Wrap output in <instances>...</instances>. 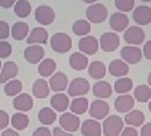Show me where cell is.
<instances>
[{
    "instance_id": "44",
    "label": "cell",
    "mask_w": 151,
    "mask_h": 136,
    "mask_svg": "<svg viewBox=\"0 0 151 136\" xmlns=\"http://www.w3.org/2000/svg\"><path fill=\"white\" fill-rule=\"evenodd\" d=\"M52 134H53V136H73L72 132H68V131L63 130L62 127H54Z\"/></svg>"
},
{
    "instance_id": "14",
    "label": "cell",
    "mask_w": 151,
    "mask_h": 136,
    "mask_svg": "<svg viewBox=\"0 0 151 136\" xmlns=\"http://www.w3.org/2000/svg\"><path fill=\"white\" fill-rule=\"evenodd\" d=\"M49 83V87L53 92H63L64 90L68 88V78L65 76V73L63 72H57L54 73L53 76L50 77V81Z\"/></svg>"
},
{
    "instance_id": "30",
    "label": "cell",
    "mask_w": 151,
    "mask_h": 136,
    "mask_svg": "<svg viewBox=\"0 0 151 136\" xmlns=\"http://www.w3.org/2000/svg\"><path fill=\"white\" fill-rule=\"evenodd\" d=\"M88 74L94 79H101L106 76V65L101 60H94L88 65Z\"/></svg>"
},
{
    "instance_id": "13",
    "label": "cell",
    "mask_w": 151,
    "mask_h": 136,
    "mask_svg": "<svg viewBox=\"0 0 151 136\" xmlns=\"http://www.w3.org/2000/svg\"><path fill=\"white\" fill-rule=\"evenodd\" d=\"M48 42V32L43 27H37L30 30L29 35L27 37V43L28 44H45Z\"/></svg>"
},
{
    "instance_id": "31",
    "label": "cell",
    "mask_w": 151,
    "mask_h": 136,
    "mask_svg": "<svg viewBox=\"0 0 151 136\" xmlns=\"http://www.w3.org/2000/svg\"><path fill=\"white\" fill-rule=\"evenodd\" d=\"M72 30L76 35L78 37H86L91 33V23L86 19H78L73 23V27H72Z\"/></svg>"
},
{
    "instance_id": "26",
    "label": "cell",
    "mask_w": 151,
    "mask_h": 136,
    "mask_svg": "<svg viewBox=\"0 0 151 136\" xmlns=\"http://www.w3.org/2000/svg\"><path fill=\"white\" fill-rule=\"evenodd\" d=\"M12 37L15 40H22L29 35V25L24 22H17L14 23L10 30Z\"/></svg>"
},
{
    "instance_id": "19",
    "label": "cell",
    "mask_w": 151,
    "mask_h": 136,
    "mask_svg": "<svg viewBox=\"0 0 151 136\" xmlns=\"http://www.w3.org/2000/svg\"><path fill=\"white\" fill-rule=\"evenodd\" d=\"M81 132L83 136H101L102 135V127L101 124L97 120H84L81 126Z\"/></svg>"
},
{
    "instance_id": "47",
    "label": "cell",
    "mask_w": 151,
    "mask_h": 136,
    "mask_svg": "<svg viewBox=\"0 0 151 136\" xmlns=\"http://www.w3.org/2000/svg\"><path fill=\"white\" fill-rule=\"evenodd\" d=\"M18 0H0V6L4 8V9H9L15 5V3Z\"/></svg>"
},
{
    "instance_id": "25",
    "label": "cell",
    "mask_w": 151,
    "mask_h": 136,
    "mask_svg": "<svg viewBox=\"0 0 151 136\" xmlns=\"http://www.w3.org/2000/svg\"><path fill=\"white\" fill-rule=\"evenodd\" d=\"M88 58L86 54H83L81 52L72 53L69 57V65L76 71H82V69L88 67Z\"/></svg>"
},
{
    "instance_id": "6",
    "label": "cell",
    "mask_w": 151,
    "mask_h": 136,
    "mask_svg": "<svg viewBox=\"0 0 151 136\" xmlns=\"http://www.w3.org/2000/svg\"><path fill=\"white\" fill-rule=\"evenodd\" d=\"M34 17L40 25H50L55 19V13L49 5H39L35 9Z\"/></svg>"
},
{
    "instance_id": "17",
    "label": "cell",
    "mask_w": 151,
    "mask_h": 136,
    "mask_svg": "<svg viewBox=\"0 0 151 136\" xmlns=\"http://www.w3.org/2000/svg\"><path fill=\"white\" fill-rule=\"evenodd\" d=\"M135 106V98L131 95H120L115 100V109L121 114H127L132 111Z\"/></svg>"
},
{
    "instance_id": "24",
    "label": "cell",
    "mask_w": 151,
    "mask_h": 136,
    "mask_svg": "<svg viewBox=\"0 0 151 136\" xmlns=\"http://www.w3.org/2000/svg\"><path fill=\"white\" fill-rule=\"evenodd\" d=\"M92 91H93V95L96 97H98L100 100H102V98H108V97H111V95H112L111 84L108 82H106V81L96 82L93 84Z\"/></svg>"
},
{
    "instance_id": "23",
    "label": "cell",
    "mask_w": 151,
    "mask_h": 136,
    "mask_svg": "<svg viewBox=\"0 0 151 136\" xmlns=\"http://www.w3.org/2000/svg\"><path fill=\"white\" fill-rule=\"evenodd\" d=\"M124 121L129 126H132V127H140L145 122V115L140 110H132L126 114Z\"/></svg>"
},
{
    "instance_id": "20",
    "label": "cell",
    "mask_w": 151,
    "mask_h": 136,
    "mask_svg": "<svg viewBox=\"0 0 151 136\" xmlns=\"http://www.w3.org/2000/svg\"><path fill=\"white\" fill-rule=\"evenodd\" d=\"M132 17H134V20L137 23V25H147L151 23V8L140 5L135 8Z\"/></svg>"
},
{
    "instance_id": "18",
    "label": "cell",
    "mask_w": 151,
    "mask_h": 136,
    "mask_svg": "<svg viewBox=\"0 0 151 136\" xmlns=\"http://www.w3.org/2000/svg\"><path fill=\"white\" fill-rule=\"evenodd\" d=\"M19 72L18 64L15 62H5L1 67L0 71V83H6L9 81H12L17 77V74Z\"/></svg>"
},
{
    "instance_id": "41",
    "label": "cell",
    "mask_w": 151,
    "mask_h": 136,
    "mask_svg": "<svg viewBox=\"0 0 151 136\" xmlns=\"http://www.w3.org/2000/svg\"><path fill=\"white\" fill-rule=\"evenodd\" d=\"M9 121H10L9 115L4 110H0V129H5L9 125Z\"/></svg>"
},
{
    "instance_id": "32",
    "label": "cell",
    "mask_w": 151,
    "mask_h": 136,
    "mask_svg": "<svg viewBox=\"0 0 151 136\" xmlns=\"http://www.w3.org/2000/svg\"><path fill=\"white\" fill-rule=\"evenodd\" d=\"M57 119V114L50 107H43L38 112V120L43 125H52Z\"/></svg>"
},
{
    "instance_id": "4",
    "label": "cell",
    "mask_w": 151,
    "mask_h": 136,
    "mask_svg": "<svg viewBox=\"0 0 151 136\" xmlns=\"http://www.w3.org/2000/svg\"><path fill=\"white\" fill-rule=\"evenodd\" d=\"M68 96L72 97H83L89 91V83L86 78L77 77L70 81L68 84Z\"/></svg>"
},
{
    "instance_id": "22",
    "label": "cell",
    "mask_w": 151,
    "mask_h": 136,
    "mask_svg": "<svg viewBox=\"0 0 151 136\" xmlns=\"http://www.w3.org/2000/svg\"><path fill=\"white\" fill-rule=\"evenodd\" d=\"M108 71L115 77H125L129 73V64L122 59H113L108 65Z\"/></svg>"
},
{
    "instance_id": "49",
    "label": "cell",
    "mask_w": 151,
    "mask_h": 136,
    "mask_svg": "<svg viewBox=\"0 0 151 136\" xmlns=\"http://www.w3.org/2000/svg\"><path fill=\"white\" fill-rule=\"evenodd\" d=\"M84 3H87V4H89V5H91V4H94L97 1V0H83Z\"/></svg>"
},
{
    "instance_id": "29",
    "label": "cell",
    "mask_w": 151,
    "mask_h": 136,
    "mask_svg": "<svg viewBox=\"0 0 151 136\" xmlns=\"http://www.w3.org/2000/svg\"><path fill=\"white\" fill-rule=\"evenodd\" d=\"M69 107H70V112L78 116V115H83L89 109V104L86 97H74V100L70 102Z\"/></svg>"
},
{
    "instance_id": "15",
    "label": "cell",
    "mask_w": 151,
    "mask_h": 136,
    "mask_svg": "<svg viewBox=\"0 0 151 136\" xmlns=\"http://www.w3.org/2000/svg\"><path fill=\"white\" fill-rule=\"evenodd\" d=\"M110 27L115 32H122L129 28V17L125 13H113L110 17Z\"/></svg>"
},
{
    "instance_id": "46",
    "label": "cell",
    "mask_w": 151,
    "mask_h": 136,
    "mask_svg": "<svg viewBox=\"0 0 151 136\" xmlns=\"http://www.w3.org/2000/svg\"><path fill=\"white\" fill-rule=\"evenodd\" d=\"M140 135H141V136H151V122L142 125Z\"/></svg>"
},
{
    "instance_id": "39",
    "label": "cell",
    "mask_w": 151,
    "mask_h": 136,
    "mask_svg": "<svg viewBox=\"0 0 151 136\" xmlns=\"http://www.w3.org/2000/svg\"><path fill=\"white\" fill-rule=\"evenodd\" d=\"M12 52H13L12 44L6 40H0V59L8 58L12 54Z\"/></svg>"
},
{
    "instance_id": "27",
    "label": "cell",
    "mask_w": 151,
    "mask_h": 136,
    "mask_svg": "<svg viewBox=\"0 0 151 136\" xmlns=\"http://www.w3.org/2000/svg\"><path fill=\"white\" fill-rule=\"evenodd\" d=\"M50 92V87L49 83L43 78L37 79L33 84V95H34L37 98H45L49 96Z\"/></svg>"
},
{
    "instance_id": "11",
    "label": "cell",
    "mask_w": 151,
    "mask_h": 136,
    "mask_svg": "<svg viewBox=\"0 0 151 136\" xmlns=\"http://www.w3.org/2000/svg\"><path fill=\"white\" fill-rule=\"evenodd\" d=\"M121 57L126 63L136 64L144 57V53L139 47L136 45H126L121 49Z\"/></svg>"
},
{
    "instance_id": "34",
    "label": "cell",
    "mask_w": 151,
    "mask_h": 136,
    "mask_svg": "<svg viewBox=\"0 0 151 136\" xmlns=\"http://www.w3.org/2000/svg\"><path fill=\"white\" fill-rule=\"evenodd\" d=\"M32 12V5L28 0H18L14 5V13L19 18H27L29 17Z\"/></svg>"
},
{
    "instance_id": "7",
    "label": "cell",
    "mask_w": 151,
    "mask_h": 136,
    "mask_svg": "<svg viewBox=\"0 0 151 136\" xmlns=\"http://www.w3.org/2000/svg\"><path fill=\"white\" fill-rule=\"evenodd\" d=\"M78 48L83 54L93 55L97 53L98 48H100V40L93 35H86L78 42Z\"/></svg>"
},
{
    "instance_id": "21",
    "label": "cell",
    "mask_w": 151,
    "mask_h": 136,
    "mask_svg": "<svg viewBox=\"0 0 151 136\" xmlns=\"http://www.w3.org/2000/svg\"><path fill=\"white\" fill-rule=\"evenodd\" d=\"M69 96L64 93H55L50 98V106L52 109L57 112H65V110L69 107Z\"/></svg>"
},
{
    "instance_id": "28",
    "label": "cell",
    "mask_w": 151,
    "mask_h": 136,
    "mask_svg": "<svg viewBox=\"0 0 151 136\" xmlns=\"http://www.w3.org/2000/svg\"><path fill=\"white\" fill-rule=\"evenodd\" d=\"M57 68V63L54 59L52 58H45L38 65V72L42 77H52L55 72Z\"/></svg>"
},
{
    "instance_id": "1",
    "label": "cell",
    "mask_w": 151,
    "mask_h": 136,
    "mask_svg": "<svg viewBox=\"0 0 151 136\" xmlns=\"http://www.w3.org/2000/svg\"><path fill=\"white\" fill-rule=\"evenodd\" d=\"M125 121L117 115L107 116L102 125V132L105 136H120L124 130Z\"/></svg>"
},
{
    "instance_id": "53",
    "label": "cell",
    "mask_w": 151,
    "mask_h": 136,
    "mask_svg": "<svg viewBox=\"0 0 151 136\" xmlns=\"http://www.w3.org/2000/svg\"><path fill=\"white\" fill-rule=\"evenodd\" d=\"M1 67H3V65H1V62H0V71H1Z\"/></svg>"
},
{
    "instance_id": "38",
    "label": "cell",
    "mask_w": 151,
    "mask_h": 136,
    "mask_svg": "<svg viewBox=\"0 0 151 136\" xmlns=\"http://www.w3.org/2000/svg\"><path fill=\"white\" fill-rule=\"evenodd\" d=\"M115 6L121 13L131 12L135 8V0H115Z\"/></svg>"
},
{
    "instance_id": "37",
    "label": "cell",
    "mask_w": 151,
    "mask_h": 136,
    "mask_svg": "<svg viewBox=\"0 0 151 136\" xmlns=\"http://www.w3.org/2000/svg\"><path fill=\"white\" fill-rule=\"evenodd\" d=\"M23 90V83L19 79H12L5 83L4 86V92L6 96H18L20 95V92Z\"/></svg>"
},
{
    "instance_id": "5",
    "label": "cell",
    "mask_w": 151,
    "mask_h": 136,
    "mask_svg": "<svg viewBox=\"0 0 151 136\" xmlns=\"http://www.w3.org/2000/svg\"><path fill=\"white\" fill-rule=\"evenodd\" d=\"M124 38H125L126 43H129V45L137 47L139 44L144 43L145 32H144V29H141V27H139V25H132V27H129L125 30Z\"/></svg>"
},
{
    "instance_id": "43",
    "label": "cell",
    "mask_w": 151,
    "mask_h": 136,
    "mask_svg": "<svg viewBox=\"0 0 151 136\" xmlns=\"http://www.w3.org/2000/svg\"><path fill=\"white\" fill-rule=\"evenodd\" d=\"M120 136H139V132L136 131L135 127H132V126H129V127H125L122 130V132Z\"/></svg>"
},
{
    "instance_id": "16",
    "label": "cell",
    "mask_w": 151,
    "mask_h": 136,
    "mask_svg": "<svg viewBox=\"0 0 151 136\" xmlns=\"http://www.w3.org/2000/svg\"><path fill=\"white\" fill-rule=\"evenodd\" d=\"M13 107L19 112H28L33 109V98L28 93H20L15 96L13 101Z\"/></svg>"
},
{
    "instance_id": "50",
    "label": "cell",
    "mask_w": 151,
    "mask_h": 136,
    "mask_svg": "<svg viewBox=\"0 0 151 136\" xmlns=\"http://www.w3.org/2000/svg\"><path fill=\"white\" fill-rule=\"evenodd\" d=\"M147 83H149V86L151 88V72L149 73V77H147Z\"/></svg>"
},
{
    "instance_id": "40",
    "label": "cell",
    "mask_w": 151,
    "mask_h": 136,
    "mask_svg": "<svg viewBox=\"0 0 151 136\" xmlns=\"http://www.w3.org/2000/svg\"><path fill=\"white\" fill-rule=\"evenodd\" d=\"M10 27L6 22L4 20H0V40H5L9 38L10 35Z\"/></svg>"
},
{
    "instance_id": "52",
    "label": "cell",
    "mask_w": 151,
    "mask_h": 136,
    "mask_svg": "<svg viewBox=\"0 0 151 136\" xmlns=\"http://www.w3.org/2000/svg\"><path fill=\"white\" fill-rule=\"evenodd\" d=\"M141 1H151V0H141Z\"/></svg>"
},
{
    "instance_id": "12",
    "label": "cell",
    "mask_w": 151,
    "mask_h": 136,
    "mask_svg": "<svg viewBox=\"0 0 151 136\" xmlns=\"http://www.w3.org/2000/svg\"><path fill=\"white\" fill-rule=\"evenodd\" d=\"M100 45L101 49L105 52H113L120 45V37L112 32L103 33L100 38Z\"/></svg>"
},
{
    "instance_id": "3",
    "label": "cell",
    "mask_w": 151,
    "mask_h": 136,
    "mask_svg": "<svg viewBox=\"0 0 151 136\" xmlns=\"http://www.w3.org/2000/svg\"><path fill=\"white\" fill-rule=\"evenodd\" d=\"M107 15H108L107 8L101 3L91 4V5H88V8L86 9V17L89 23L100 24V23L106 20Z\"/></svg>"
},
{
    "instance_id": "35",
    "label": "cell",
    "mask_w": 151,
    "mask_h": 136,
    "mask_svg": "<svg viewBox=\"0 0 151 136\" xmlns=\"http://www.w3.org/2000/svg\"><path fill=\"white\" fill-rule=\"evenodd\" d=\"M28 125H29V117H28L25 114H20V112H18V114H14L12 116V126L15 130H25L28 127Z\"/></svg>"
},
{
    "instance_id": "9",
    "label": "cell",
    "mask_w": 151,
    "mask_h": 136,
    "mask_svg": "<svg viewBox=\"0 0 151 136\" xmlns=\"http://www.w3.org/2000/svg\"><path fill=\"white\" fill-rule=\"evenodd\" d=\"M88 112L91 115V117H93L94 120L106 119L108 114H110V105L103 100H96L89 106Z\"/></svg>"
},
{
    "instance_id": "33",
    "label": "cell",
    "mask_w": 151,
    "mask_h": 136,
    "mask_svg": "<svg viewBox=\"0 0 151 136\" xmlns=\"http://www.w3.org/2000/svg\"><path fill=\"white\" fill-rule=\"evenodd\" d=\"M134 87V81L129 77H121L115 82V91L120 95H126Z\"/></svg>"
},
{
    "instance_id": "48",
    "label": "cell",
    "mask_w": 151,
    "mask_h": 136,
    "mask_svg": "<svg viewBox=\"0 0 151 136\" xmlns=\"http://www.w3.org/2000/svg\"><path fill=\"white\" fill-rule=\"evenodd\" d=\"M1 136H20L15 130H12V129H5L4 132L1 134Z\"/></svg>"
},
{
    "instance_id": "51",
    "label": "cell",
    "mask_w": 151,
    "mask_h": 136,
    "mask_svg": "<svg viewBox=\"0 0 151 136\" xmlns=\"http://www.w3.org/2000/svg\"><path fill=\"white\" fill-rule=\"evenodd\" d=\"M149 111H150V112H151V100H150V101H149Z\"/></svg>"
},
{
    "instance_id": "36",
    "label": "cell",
    "mask_w": 151,
    "mask_h": 136,
    "mask_svg": "<svg viewBox=\"0 0 151 136\" xmlns=\"http://www.w3.org/2000/svg\"><path fill=\"white\" fill-rule=\"evenodd\" d=\"M134 96L140 102H149L151 100V88L149 84H140L135 88Z\"/></svg>"
},
{
    "instance_id": "8",
    "label": "cell",
    "mask_w": 151,
    "mask_h": 136,
    "mask_svg": "<svg viewBox=\"0 0 151 136\" xmlns=\"http://www.w3.org/2000/svg\"><path fill=\"white\" fill-rule=\"evenodd\" d=\"M59 127L68 132H76L81 126V121L77 115L70 114V112H63L59 117Z\"/></svg>"
},
{
    "instance_id": "10",
    "label": "cell",
    "mask_w": 151,
    "mask_h": 136,
    "mask_svg": "<svg viewBox=\"0 0 151 136\" xmlns=\"http://www.w3.org/2000/svg\"><path fill=\"white\" fill-rule=\"evenodd\" d=\"M44 48L39 44H30L24 49V58L30 64L40 63L44 58Z\"/></svg>"
},
{
    "instance_id": "2",
    "label": "cell",
    "mask_w": 151,
    "mask_h": 136,
    "mask_svg": "<svg viewBox=\"0 0 151 136\" xmlns=\"http://www.w3.org/2000/svg\"><path fill=\"white\" fill-rule=\"evenodd\" d=\"M50 47L57 53H67L72 48V38L67 33H55L50 38Z\"/></svg>"
},
{
    "instance_id": "42",
    "label": "cell",
    "mask_w": 151,
    "mask_h": 136,
    "mask_svg": "<svg viewBox=\"0 0 151 136\" xmlns=\"http://www.w3.org/2000/svg\"><path fill=\"white\" fill-rule=\"evenodd\" d=\"M33 136H53V134L50 132V130L48 127H38L37 130H34V132H33Z\"/></svg>"
},
{
    "instance_id": "45",
    "label": "cell",
    "mask_w": 151,
    "mask_h": 136,
    "mask_svg": "<svg viewBox=\"0 0 151 136\" xmlns=\"http://www.w3.org/2000/svg\"><path fill=\"white\" fill-rule=\"evenodd\" d=\"M142 53H144V57L147 58L151 60V39L147 40L146 43L144 44V49H142Z\"/></svg>"
}]
</instances>
